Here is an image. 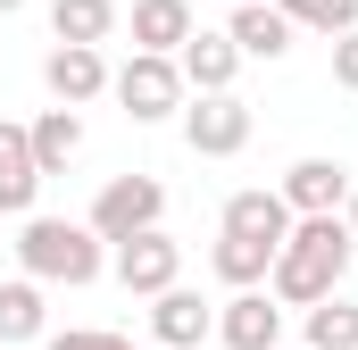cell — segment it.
Here are the masks:
<instances>
[{"mask_svg": "<svg viewBox=\"0 0 358 350\" xmlns=\"http://www.w3.org/2000/svg\"><path fill=\"white\" fill-rule=\"evenodd\" d=\"M350 217L342 209H317V217H292V234H283V251L267 267V292L283 309H308V300H325V292H342V275H350Z\"/></svg>", "mask_w": 358, "mask_h": 350, "instance_id": "1", "label": "cell"}, {"mask_svg": "<svg viewBox=\"0 0 358 350\" xmlns=\"http://www.w3.org/2000/svg\"><path fill=\"white\" fill-rule=\"evenodd\" d=\"M17 267H25L34 284L84 292V284L108 275V242L92 234L84 217H25V225H17Z\"/></svg>", "mask_w": 358, "mask_h": 350, "instance_id": "2", "label": "cell"}, {"mask_svg": "<svg viewBox=\"0 0 358 350\" xmlns=\"http://www.w3.org/2000/svg\"><path fill=\"white\" fill-rule=\"evenodd\" d=\"M108 92L125 100V117H134V125H167V117L183 108V92H192V84H183L176 50H134L125 67H108Z\"/></svg>", "mask_w": 358, "mask_h": 350, "instance_id": "3", "label": "cell"}, {"mask_svg": "<svg viewBox=\"0 0 358 350\" xmlns=\"http://www.w3.org/2000/svg\"><path fill=\"white\" fill-rule=\"evenodd\" d=\"M159 217H167V183H159V175H108L84 225L100 242H125V234H142V225H159Z\"/></svg>", "mask_w": 358, "mask_h": 350, "instance_id": "4", "label": "cell"}, {"mask_svg": "<svg viewBox=\"0 0 358 350\" xmlns=\"http://www.w3.org/2000/svg\"><path fill=\"white\" fill-rule=\"evenodd\" d=\"M108 275H117L134 300H150V292L183 284V242H167V225H142V234L108 242Z\"/></svg>", "mask_w": 358, "mask_h": 350, "instance_id": "5", "label": "cell"}, {"mask_svg": "<svg viewBox=\"0 0 358 350\" xmlns=\"http://www.w3.org/2000/svg\"><path fill=\"white\" fill-rule=\"evenodd\" d=\"M183 142H192V159H234L242 142H250V108L234 100V92H183Z\"/></svg>", "mask_w": 358, "mask_h": 350, "instance_id": "6", "label": "cell"}, {"mask_svg": "<svg viewBox=\"0 0 358 350\" xmlns=\"http://www.w3.org/2000/svg\"><path fill=\"white\" fill-rule=\"evenodd\" d=\"M217 342L225 350H283V300H275L267 284H242L217 309Z\"/></svg>", "mask_w": 358, "mask_h": 350, "instance_id": "7", "label": "cell"}, {"mask_svg": "<svg viewBox=\"0 0 358 350\" xmlns=\"http://www.w3.org/2000/svg\"><path fill=\"white\" fill-rule=\"evenodd\" d=\"M42 84H50V100H67V108L100 100V92H108V59H100V42H50Z\"/></svg>", "mask_w": 358, "mask_h": 350, "instance_id": "8", "label": "cell"}, {"mask_svg": "<svg viewBox=\"0 0 358 350\" xmlns=\"http://www.w3.org/2000/svg\"><path fill=\"white\" fill-rule=\"evenodd\" d=\"M150 334H159V350H200L217 334V309H208L200 292L167 284V292H150Z\"/></svg>", "mask_w": 358, "mask_h": 350, "instance_id": "9", "label": "cell"}, {"mask_svg": "<svg viewBox=\"0 0 358 350\" xmlns=\"http://www.w3.org/2000/svg\"><path fill=\"white\" fill-rule=\"evenodd\" d=\"M350 183H358V175L342 167V159H292L275 192L292 200V217H317V209H342V200H350Z\"/></svg>", "mask_w": 358, "mask_h": 350, "instance_id": "10", "label": "cell"}, {"mask_svg": "<svg viewBox=\"0 0 358 350\" xmlns=\"http://www.w3.org/2000/svg\"><path fill=\"white\" fill-rule=\"evenodd\" d=\"M42 183H50V175L34 167V142H25V125H8V117H0V217H34Z\"/></svg>", "mask_w": 358, "mask_h": 350, "instance_id": "11", "label": "cell"}, {"mask_svg": "<svg viewBox=\"0 0 358 350\" xmlns=\"http://www.w3.org/2000/svg\"><path fill=\"white\" fill-rule=\"evenodd\" d=\"M176 67H183V84L192 92H234V76H242V42L234 34H183V50H176Z\"/></svg>", "mask_w": 358, "mask_h": 350, "instance_id": "12", "label": "cell"}, {"mask_svg": "<svg viewBox=\"0 0 358 350\" xmlns=\"http://www.w3.org/2000/svg\"><path fill=\"white\" fill-rule=\"evenodd\" d=\"M225 34L242 42V59H283L300 25H292V17H283L275 0H234V17H225Z\"/></svg>", "mask_w": 358, "mask_h": 350, "instance_id": "13", "label": "cell"}, {"mask_svg": "<svg viewBox=\"0 0 358 350\" xmlns=\"http://www.w3.org/2000/svg\"><path fill=\"white\" fill-rule=\"evenodd\" d=\"M25 142H34V167L42 175H67L76 159H84V117L59 100V108H42V117L25 125Z\"/></svg>", "mask_w": 358, "mask_h": 350, "instance_id": "14", "label": "cell"}, {"mask_svg": "<svg viewBox=\"0 0 358 350\" xmlns=\"http://www.w3.org/2000/svg\"><path fill=\"white\" fill-rule=\"evenodd\" d=\"M225 234H259V242L283 251V234H292V200H283V192H234V200H225Z\"/></svg>", "mask_w": 358, "mask_h": 350, "instance_id": "15", "label": "cell"}, {"mask_svg": "<svg viewBox=\"0 0 358 350\" xmlns=\"http://www.w3.org/2000/svg\"><path fill=\"white\" fill-rule=\"evenodd\" d=\"M208 267H217V284H267L275 267V242H259V234H217V251H208Z\"/></svg>", "mask_w": 358, "mask_h": 350, "instance_id": "16", "label": "cell"}, {"mask_svg": "<svg viewBox=\"0 0 358 350\" xmlns=\"http://www.w3.org/2000/svg\"><path fill=\"white\" fill-rule=\"evenodd\" d=\"M42 326H50V309H42V284L34 275H17V284H0V342H42Z\"/></svg>", "mask_w": 358, "mask_h": 350, "instance_id": "17", "label": "cell"}, {"mask_svg": "<svg viewBox=\"0 0 358 350\" xmlns=\"http://www.w3.org/2000/svg\"><path fill=\"white\" fill-rule=\"evenodd\" d=\"M192 0H134V50H183Z\"/></svg>", "mask_w": 358, "mask_h": 350, "instance_id": "18", "label": "cell"}, {"mask_svg": "<svg viewBox=\"0 0 358 350\" xmlns=\"http://www.w3.org/2000/svg\"><path fill=\"white\" fill-rule=\"evenodd\" d=\"M300 342H308V350H358V300H342V292L308 300V326H300Z\"/></svg>", "mask_w": 358, "mask_h": 350, "instance_id": "19", "label": "cell"}, {"mask_svg": "<svg viewBox=\"0 0 358 350\" xmlns=\"http://www.w3.org/2000/svg\"><path fill=\"white\" fill-rule=\"evenodd\" d=\"M117 17H125L117 0H50V34L59 42H108Z\"/></svg>", "mask_w": 358, "mask_h": 350, "instance_id": "20", "label": "cell"}, {"mask_svg": "<svg viewBox=\"0 0 358 350\" xmlns=\"http://www.w3.org/2000/svg\"><path fill=\"white\" fill-rule=\"evenodd\" d=\"M275 8H283L292 25H308V34H325V42L358 25V0H275Z\"/></svg>", "mask_w": 358, "mask_h": 350, "instance_id": "21", "label": "cell"}, {"mask_svg": "<svg viewBox=\"0 0 358 350\" xmlns=\"http://www.w3.org/2000/svg\"><path fill=\"white\" fill-rule=\"evenodd\" d=\"M50 350H134V342L108 326H67V334H50Z\"/></svg>", "mask_w": 358, "mask_h": 350, "instance_id": "22", "label": "cell"}, {"mask_svg": "<svg viewBox=\"0 0 358 350\" xmlns=\"http://www.w3.org/2000/svg\"><path fill=\"white\" fill-rule=\"evenodd\" d=\"M334 84L358 92V25H350V34H334Z\"/></svg>", "mask_w": 358, "mask_h": 350, "instance_id": "23", "label": "cell"}, {"mask_svg": "<svg viewBox=\"0 0 358 350\" xmlns=\"http://www.w3.org/2000/svg\"><path fill=\"white\" fill-rule=\"evenodd\" d=\"M342 217H350V234H358V183H350V200H342Z\"/></svg>", "mask_w": 358, "mask_h": 350, "instance_id": "24", "label": "cell"}, {"mask_svg": "<svg viewBox=\"0 0 358 350\" xmlns=\"http://www.w3.org/2000/svg\"><path fill=\"white\" fill-rule=\"evenodd\" d=\"M8 8H25V0H0V17H8Z\"/></svg>", "mask_w": 358, "mask_h": 350, "instance_id": "25", "label": "cell"}, {"mask_svg": "<svg viewBox=\"0 0 358 350\" xmlns=\"http://www.w3.org/2000/svg\"><path fill=\"white\" fill-rule=\"evenodd\" d=\"M17 350H34V342H17Z\"/></svg>", "mask_w": 358, "mask_h": 350, "instance_id": "26", "label": "cell"}, {"mask_svg": "<svg viewBox=\"0 0 358 350\" xmlns=\"http://www.w3.org/2000/svg\"><path fill=\"white\" fill-rule=\"evenodd\" d=\"M300 350H308V342H300Z\"/></svg>", "mask_w": 358, "mask_h": 350, "instance_id": "27", "label": "cell"}]
</instances>
